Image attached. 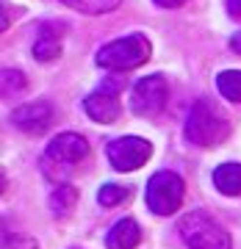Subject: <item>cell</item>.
I'll return each instance as SVG.
<instances>
[{
	"instance_id": "cell-1",
	"label": "cell",
	"mask_w": 241,
	"mask_h": 249,
	"mask_svg": "<svg viewBox=\"0 0 241 249\" xmlns=\"http://www.w3.org/2000/svg\"><path fill=\"white\" fill-rule=\"evenodd\" d=\"M230 133V122L211 100H197L186 119V139L197 147H216Z\"/></svg>"
},
{
	"instance_id": "cell-2",
	"label": "cell",
	"mask_w": 241,
	"mask_h": 249,
	"mask_svg": "<svg viewBox=\"0 0 241 249\" xmlns=\"http://www.w3.org/2000/svg\"><path fill=\"white\" fill-rule=\"evenodd\" d=\"M150 53H152V47L147 42V36L130 34V36L114 39V42H108V45L100 47L97 64L103 70H111V72H128V70L142 67L150 58Z\"/></svg>"
},
{
	"instance_id": "cell-3",
	"label": "cell",
	"mask_w": 241,
	"mask_h": 249,
	"mask_svg": "<svg viewBox=\"0 0 241 249\" xmlns=\"http://www.w3.org/2000/svg\"><path fill=\"white\" fill-rule=\"evenodd\" d=\"M86 155H89V142H86L83 136L61 133L50 142L45 158H42V166H45L47 178L58 180V178H64V175H70Z\"/></svg>"
},
{
	"instance_id": "cell-4",
	"label": "cell",
	"mask_w": 241,
	"mask_h": 249,
	"mask_svg": "<svg viewBox=\"0 0 241 249\" xmlns=\"http://www.w3.org/2000/svg\"><path fill=\"white\" fill-rule=\"evenodd\" d=\"M180 235L188 249H230V235L224 232V227L200 211L180 219Z\"/></svg>"
},
{
	"instance_id": "cell-5",
	"label": "cell",
	"mask_w": 241,
	"mask_h": 249,
	"mask_svg": "<svg viewBox=\"0 0 241 249\" xmlns=\"http://www.w3.org/2000/svg\"><path fill=\"white\" fill-rule=\"evenodd\" d=\"M186 186L175 172H155L147 183V205L152 213L158 216H172L183 202Z\"/></svg>"
},
{
	"instance_id": "cell-6",
	"label": "cell",
	"mask_w": 241,
	"mask_h": 249,
	"mask_svg": "<svg viewBox=\"0 0 241 249\" xmlns=\"http://www.w3.org/2000/svg\"><path fill=\"white\" fill-rule=\"evenodd\" d=\"M108 160H111V166L119 172H133L139 166H144L152 155V147L147 139H139V136H122V139H116V142L108 144L106 150Z\"/></svg>"
},
{
	"instance_id": "cell-7",
	"label": "cell",
	"mask_w": 241,
	"mask_h": 249,
	"mask_svg": "<svg viewBox=\"0 0 241 249\" xmlns=\"http://www.w3.org/2000/svg\"><path fill=\"white\" fill-rule=\"evenodd\" d=\"M167 80L161 75H150L142 78L130 91V111L136 116H155L167 106Z\"/></svg>"
},
{
	"instance_id": "cell-8",
	"label": "cell",
	"mask_w": 241,
	"mask_h": 249,
	"mask_svg": "<svg viewBox=\"0 0 241 249\" xmlns=\"http://www.w3.org/2000/svg\"><path fill=\"white\" fill-rule=\"evenodd\" d=\"M86 114L100 124H111L119 119L122 114V106H119V97H116V89L111 86H100L97 91H92L86 97Z\"/></svg>"
},
{
	"instance_id": "cell-9",
	"label": "cell",
	"mask_w": 241,
	"mask_h": 249,
	"mask_svg": "<svg viewBox=\"0 0 241 249\" xmlns=\"http://www.w3.org/2000/svg\"><path fill=\"white\" fill-rule=\"evenodd\" d=\"M11 122L17 124L19 130H25V133H42L53 122V108L47 103H42V100L39 103H25V106H19L11 114Z\"/></svg>"
},
{
	"instance_id": "cell-10",
	"label": "cell",
	"mask_w": 241,
	"mask_h": 249,
	"mask_svg": "<svg viewBox=\"0 0 241 249\" xmlns=\"http://www.w3.org/2000/svg\"><path fill=\"white\" fill-rule=\"evenodd\" d=\"M139 241H142V230H139V224L133 219H119L106 235L108 249H133Z\"/></svg>"
},
{
	"instance_id": "cell-11",
	"label": "cell",
	"mask_w": 241,
	"mask_h": 249,
	"mask_svg": "<svg viewBox=\"0 0 241 249\" xmlns=\"http://www.w3.org/2000/svg\"><path fill=\"white\" fill-rule=\"evenodd\" d=\"M214 186L227 196L241 194V163H222V166H216Z\"/></svg>"
},
{
	"instance_id": "cell-12",
	"label": "cell",
	"mask_w": 241,
	"mask_h": 249,
	"mask_svg": "<svg viewBox=\"0 0 241 249\" xmlns=\"http://www.w3.org/2000/svg\"><path fill=\"white\" fill-rule=\"evenodd\" d=\"M34 55L39 61H53L61 55V36L56 34L53 28H45L42 36L34 42Z\"/></svg>"
},
{
	"instance_id": "cell-13",
	"label": "cell",
	"mask_w": 241,
	"mask_h": 249,
	"mask_svg": "<svg viewBox=\"0 0 241 249\" xmlns=\"http://www.w3.org/2000/svg\"><path fill=\"white\" fill-rule=\"evenodd\" d=\"M216 86H219V91H222V97H227L230 103H241V70L219 72Z\"/></svg>"
},
{
	"instance_id": "cell-14",
	"label": "cell",
	"mask_w": 241,
	"mask_h": 249,
	"mask_svg": "<svg viewBox=\"0 0 241 249\" xmlns=\"http://www.w3.org/2000/svg\"><path fill=\"white\" fill-rule=\"evenodd\" d=\"M61 3H67L80 14H108L119 6V0H61Z\"/></svg>"
},
{
	"instance_id": "cell-15",
	"label": "cell",
	"mask_w": 241,
	"mask_h": 249,
	"mask_svg": "<svg viewBox=\"0 0 241 249\" xmlns=\"http://www.w3.org/2000/svg\"><path fill=\"white\" fill-rule=\"evenodd\" d=\"M75 199H78V191L72 186H58L50 196V208L56 211V216H64L75 208Z\"/></svg>"
},
{
	"instance_id": "cell-16",
	"label": "cell",
	"mask_w": 241,
	"mask_h": 249,
	"mask_svg": "<svg viewBox=\"0 0 241 249\" xmlns=\"http://www.w3.org/2000/svg\"><path fill=\"white\" fill-rule=\"evenodd\" d=\"M128 196H130V188L128 186H116V183H106V186L100 188V194H97V199H100V205H119V202H125Z\"/></svg>"
},
{
	"instance_id": "cell-17",
	"label": "cell",
	"mask_w": 241,
	"mask_h": 249,
	"mask_svg": "<svg viewBox=\"0 0 241 249\" xmlns=\"http://www.w3.org/2000/svg\"><path fill=\"white\" fill-rule=\"evenodd\" d=\"M0 83H3V94H14V91L25 89V75H19L14 70H6L3 78H0Z\"/></svg>"
},
{
	"instance_id": "cell-18",
	"label": "cell",
	"mask_w": 241,
	"mask_h": 249,
	"mask_svg": "<svg viewBox=\"0 0 241 249\" xmlns=\"http://www.w3.org/2000/svg\"><path fill=\"white\" fill-rule=\"evenodd\" d=\"M3 249H39L34 238L28 235H6L3 238Z\"/></svg>"
},
{
	"instance_id": "cell-19",
	"label": "cell",
	"mask_w": 241,
	"mask_h": 249,
	"mask_svg": "<svg viewBox=\"0 0 241 249\" xmlns=\"http://www.w3.org/2000/svg\"><path fill=\"white\" fill-rule=\"evenodd\" d=\"M224 3H227L230 17H241V0H224Z\"/></svg>"
},
{
	"instance_id": "cell-20",
	"label": "cell",
	"mask_w": 241,
	"mask_h": 249,
	"mask_svg": "<svg viewBox=\"0 0 241 249\" xmlns=\"http://www.w3.org/2000/svg\"><path fill=\"white\" fill-rule=\"evenodd\" d=\"M158 6H164V9H178V6H183L186 0H155Z\"/></svg>"
},
{
	"instance_id": "cell-21",
	"label": "cell",
	"mask_w": 241,
	"mask_h": 249,
	"mask_svg": "<svg viewBox=\"0 0 241 249\" xmlns=\"http://www.w3.org/2000/svg\"><path fill=\"white\" fill-rule=\"evenodd\" d=\"M233 47H236V50H241V36H236V39H233Z\"/></svg>"
}]
</instances>
